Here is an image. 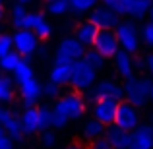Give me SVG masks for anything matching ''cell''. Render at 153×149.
<instances>
[{"label":"cell","mask_w":153,"mask_h":149,"mask_svg":"<svg viewBox=\"0 0 153 149\" xmlns=\"http://www.w3.org/2000/svg\"><path fill=\"white\" fill-rule=\"evenodd\" d=\"M153 82L149 78H138V76H132L130 79H124L122 83V93L126 103L134 105L136 108H142L149 103V91H151Z\"/></svg>","instance_id":"cell-1"},{"label":"cell","mask_w":153,"mask_h":149,"mask_svg":"<svg viewBox=\"0 0 153 149\" xmlns=\"http://www.w3.org/2000/svg\"><path fill=\"white\" fill-rule=\"evenodd\" d=\"M97 83V72L89 66L83 58L72 62V70H70V82L68 85H72V89L78 91H87Z\"/></svg>","instance_id":"cell-2"},{"label":"cell","mask_w":153,"mask_h":149,"mask_svg":"<svg viewBox=\"0 0 153 149\" xmlns=\"http://www.w3.org/2000/svg\"><path fill=\"white\" fill-rule=\"evenodd\" d=\"M101 4L111 8L120 18L122 16H130L134 19H143L153 2L151 0H101Z\"/></svg>","instance_id":"cell-3"},{"label":"cell","mask_w":153,"mask_h":149,"mask_svg":"<svg viewBox=\"0 0 153 149\" xmlns=\"http://www.w3.org/2000/svg\"><path fill=\"white\" fill-rule=\"evenodd\" d=\"M85 108H87V105H85L83 95L76 93V91H70V93L60 95V99L56 101L52 110H56L58 114L66 116L68 120H79L85 114Z\"/></svg>","instance_id":"cell-4"},{"label":"cell","mask_w":153,"mask_h":149,"mask_svg":"<svg viewBox=\"0 0 153 149\" xmlns=\"http://www.w3.org/2000/svg\"><path fill=\"white\" fill-rule=\"evenodd\" d=\"M85 103H95L99 99H114V101H122L124 99V93H122V83H118L116 79L112 78H105V79H99L91 89L85 91Z\"/></svg>","instance_id":"cell-5"},{"label":"cell","mask_w":153,"mask_h":149,"mask_svg":"<svg viewBox=\"0 0 153 149\" xmlns=\"http://www.w3.org/2000/svg\"><path fill=\"white\" fill-rule=\"evenodd\" d=\"M116 39H118L120 49L128 54H134L140 50L142 39H140V29L134 21H120V25L114 29Z\"/></svg>","instance_id":"cell-6"},{"label":"cell","mask_w":153,"mask_h":149,"mask_svg":"<svg viewBox=\"0 0 153 149\" xmlns=\"http://www.w3.org/2000/svg\"><path fill=\"white\" fill-rule=\"evenodd\" d=\"M114 124L116 128L124 132H134L136 128L142 124V114H140V108H136L134 105L126 103V101H120L118 107H116V114H114Z\"/></svg>","instance_id":"cell-7"},{"label":"cell","mask_w":153,"mask_h":149,"mask_svg":"<svg viewBox=\"0 0 153 149\" xmlns=\"http://www.w3.org/2000/svg\"><path fill=\"white\" fill-rule=\"evenodd\" d=\"M91 49H95L105 60L112 58V56L120 50L116 33L112 29H99L97 31V37H95V41H93V45H91Z\"/></svg>","instance_id":"cell-8"},{"label":"cell","mask_w":153,"mask_h":149,"mask_svg":"<svg viewBox=\"0 0 153 149\" xmlns=\"http://www.w3.org/2000/svg\"><path fill=\"white\" fill-rule=\"evenodd\" d=\"M89 21L93 23L97 29H112L114 31L116 27L120 25V16L118 14H114V12L111 10V8H107V6H95L93 10H91V14H89Z\"/></svg>","instance_id":"cell-9"},{"label":"cell","mask_w":153,"mask_h":149,"mask_svg":"<svg viewBox=\"0 0 153 149\" xmlns=\"http://www.w3.org/2000/svg\"><path fill=\"white\" fill-rule=\"evenodd\" d=\"M116 107H118V101L114 99H99L93 103V107H91V118L97 120V122H101L105 128L112 126V122H114V114H116Z\"/></svg>","instance_id":"cell-10"},{"label":"cell","mask_w":153,"mask_h":149,"mask_svg":"<svg viewBox=\"0 0 153 149\" xmlns=\"http://www.w3.org/2000/svg\"><path fill=\"white\" fill-rule=\"evenodd\" d=\"M83 52H85V47H83L82 43H78L74 37H68V39H64V41H60L58 49H56L54 60L72 64V62H76V60L83 58Z\"/></svg>","instance_id":"cell-11"},{"label":"cell","mask_w":153,"mask_h":149,"mask_svg":"<svg viewBox=\"0 0 153 149\" xmlns=\"http://www.w3.org/2000/svg\"><path fill=\"white\" fill-rule=\"evenodd\" d=\"M12 43H14V50L18 52L19 56L29 58V56L37 50L39 39L35 37V33L29 31V29H18L14 33V37H12Z\"/></svg>","instance_id":"cell-12"},{"label":"cell","mask_w":153,"mask_h":149,"mask_svg":"<svg viewBox=\"0 0 153 149\" xmlns=\"http://www.w3.org/2000/svg\"><path fill=\"white\" fill-rule=\"evenodd\" d=\"M128 149H153V126L140 124L128 138Z\"/></svg>","instance_id":"cell-13"},{"label":"cell","mask_w":153,"mask_h":149,"mask_svg":"<svg viewBox=\"0 0 153 149\" xmlns=\"http://www.w3.org/2000/svg\"><path fill=\"white\" fill-rule=\"evenodd\" d=\"M0 126L4 128V132L8 134V138H10L12 142H19V139L23 138L19 118L10 110V108H2L0 107Z\"/></svg>","instance_id":"cell-14"},{"label":"cell","mask_w":153,"mask_h":149,"mask_svg":"<svg viewBox=\"0 0 153 149\" xmlns=\"http://www.w3.org/2000/svg\"><path fill=\"white\" fill-rule=\"evenodd\" d=\"M18 87H19V95H22V99H23V105H25V108L35 107V105H37V101L41 99V95H43L41 83H39L35 78L25 79V82L18 83Z\"/></svg>","instance_id":"cell-15"},{"label":"cell","mask_w":153,"mask_h":149,"mask_svg":"<svg viewBox=\"0 0 153 149\" xmlns=\"http://www.w3.org/2000/svg\"><path fill=\"white\" fill-rule=\"evenodd\" d=\"M132 58H134V56L128 54V52H124L122 49L112 56V60H114V68H116V74H118L122 79H130L132 76H134V62H132Z\"/></svg>","instance_id":"cell-16"},{"label":"cell","mask_w":153,"mask_h":149,"mask_svg":"<svg viewBox=\"0 0 153 149\" xmlns=\"http://www.w3.org/2000/svg\"><path fill=\"white\" fill-rule=\"evenodd\" d=\"M97 27L93 25V23L89 21V19H85V21H82L78 27H76V35H74V39L78 43H82L85 49H91V45H93V41H95V37H97Z\"/></svg>","instance_id":"cell-17"},{"label":"cell","mask_w":153,"mask_h":149,"mask_svg":"<svg viewBox=\"0 0 153 149\" xmlns=\"http://www.w3.org/2000/svg\"><path fill=\"white\" fill-rule=\"evenodd\" d=\"M105 138H107L108 145L112 149H128V138H130V134L120 130V128H116L114 124L105 130Z\"/></svg>","instance_id":"cell-18"},{"label":"cell","mask_w":153,"mask_h":149,"mask_svg":"<svg viewBox=\"0 0 153 149\" xmlns=\"http://www.w3.org/2000/svg\"><path fill=\"white\" fill-rule=\"evenodd\" d=\"M19 124H22V132L23 136H29L39 132V114H37V107H29L22 112L19 116Z\"/></svg>","instance_id":"cell-19"},{"label":"cell","mask_w":153,"mask_h":149,"mask_svg":"<svg viewBox=\"0 0 153 149\" xmlns=\"http://www.w3.org/2000/svg\"><path fill=\"white\" fill-rule=\"evenodd\" d=\"M70 70H72V64L54 60L52 70H51V82L56 83V85H64V83H68V82H70Z\"/></svg>","instance_id":"cell-20"},{"label":"cell","mask_w":153,"mask_h":149,"mask_svg":"<svg viewBox=\"0 0 153 149\" xmlns=\"http://www.w3.org/2000/svg\"><path fill=\"white\" fill-rule=\"evenodd\" d=\"M105 130H107V128H105L101 122H97V120L89 118V120H85V122H83L82 134H83V138H85L87 142L91 143V142H95V139L103 138V136H105Z\"/></svg>","instance_id":"cell-21"},{"label":"cell","mask_w":153,"mask_h":149,"mask_svg":"<svg viewBox=\"0 0 153 149\" xmlns=\"http://www.w3.org/2000/svg\"><path fill=\"white\" fill-rule=\"evenodd\" d=\"M83 60H85L87 64H89L91 68H93L95 72H99V70H103L105 68V64H107V60L103 58L101 54H99L95 49H85V52H83Z\"/></svg>","instance_id":"cell-22"},{"label":"cell","mask_w":153,"mask_h":149,"mask_svg":"<svg viewBox=\"0 0 153 149\" xmlns=\"http://www.w3.org/2000/svg\"><path fill=\"white\" fill-rule=\"evenodd\" d=\"M14 97V83L8 76H0V103H10Z\"/></svg>","instance_id":"cell-23"},{"label":"cell","mask_w":153,"mask_h":149,"mask_svg":"<svg viewBox=\"0 0 153 149\" xmlns=\"http://www.w3.org/2000/svg\"><path fill=\"white\" fill-rule=\"evenodd\" d=\"M19 62H22V56L16 50H12V52H8V54H4L2 58H0V68H2L4 72H14Z\"/></svg>","instance_id":"cell-24"},{"label":"cell","mask_w":153,"mask_h":149,"mask_svg":"<svg viewBox=\"0 0 153 149\" xmlns=\"http://www.w3.org/2000/svg\"><path fill=\"white\" fill-rule=\"evenodd\" d=\"M97 6V0H68V8L76 14H85Z\"/></svg>","instance_id":"cell-25"},{"label":"cell","mask_w":153,"mask_h":149,"mask_svg":"<svg viewBox=\"0 0 153 149\" xmlns=\"http://www.w3.org/2000/svg\"><path fill=\"white\" fill-rule=\"evenodd\" d=\"M31 78H35V76H33V70H31L29 62L22 60V62L18 64V68L14 70V79H16V83H22V82L31 79Z\"/></svg>","instance_id":"cell-26"},{"label":"cell","mask_w":153,"mask_h":149,"mask_svg":"<svg viewBox=\"0 0 153 149\" xmlns=\"http://www.w3.org/2000/svg\"><path fill=\"white\" fill-rule=\"evenodd\" d=\"M31 31L35 33V37H37V39H47V37H51V31H52L51 21L45 18V16H41V18H39V21L35 23V27H33Z\"/></svg>","instance_id":"cell-27"},{"label":"cell","mask_w":153,"mask_h":149,"mask_svg":"<svg viewBox=\"0 0 153 149\" xmlns=\"http://www.w3.org/2000/svg\"><path fill=\"white\" fill-rule=\"evenodd\" d=\"M37 114H39V130L47 132L51 128L52 108H49V107H37Z\"/></svg>","instance_id":"cell-28"},{"label":"cell","mask_w":153,"mask_h":149,"mask_svg":"<svg viewBox=\"0 0 153 149\" xmlns=\"http://www.w3.org/2000/svg\"><path fill=\"white\" fill-rule=\"evenodd\" d=\"M68 10H70L68 0H51V2H47V12L51 16H64Z\"/></svg>","instance_id":"cell-29"},{"label":"cell","mask_w":153,"mask_h":149,"mask_svg":"<svg viewBox=\"0 0 153 149\" xmlns=\"http://www.w3.org/2000/svg\"><path fill=\"white\" fill-rule=\"evenodd\" d=\"M27 16V10L23 4H16L12 8V23H14L18 29H22V23H23V18Z\"/></svg>","instance_id":"cell-30"},{"label":"cell","mask_w":153,"mask_h":149,"mask_svg":"<svg viewBox=\"0 0 153 149\" xmlns=\"http://www.w3.org/2000/svg\"><path fill=\"white\" fill-rule=\"evenodd\" d=\"M140 39H142L143 45L147 47H153V23L151 21H146L140 29Z\"/></svg>","instance_id":"cell-31"},{"label":"cell","mask_w":153,"mask_h":149,"mask_svg":"<svg viewBox=\"0 0 153 149\" xmlns=\"http://www.w3.org/2000/svg\"><path fill=\"white\" fill-rule=\"evenodd\" d=\"M41 12H27V16L23 18V23H22V29H33L35 27V23L39 21V18H41Z\"/></svg>","instance_id":"cell-32"},{"label":"cell","mask_w":153,"mask_h":149,"mask_svg":"<svg viewBox=\"0 0 153 149\" xmlns=\"http://www.w3.org/2000/svg\"><path fill=\"white\" fill-rule=\"evenodd\" d=\"M68 122H70V120H68L66 116H62V114H58L56 110H52L51 128H56V130H62V128H66V126H68Z\"/></svg>","instance_id":"cell-33"},{"label":"cell","mask_w":153,"mask_h":149,"mask_svg":"<svg viewBox=\"0 0 153 149\" xmlns=\"http://www.w3.org/2000/svg\"><path fill=\"white\" fill-rule=\"evenodd\" d=\"M14 49V43H12V37L10 35H0V58L8 52H12Z\"/></svg>","instance_id":"cell-34"},{"label":"cell","mask_w":153,"mask_h":149,"mask_svg":"<svg viewBox=\"0 0 153 149\" xmlns=\"http://www.w3.org/2000/svg\"><path fill=\"white\" fill-rule=\"evenodd\" d=\"M41 91H43V95L45 97H60V85H56V83H52V82H49V83H45V87H41Z\"/></svg>","instance_id":"cell-35"},{"label":"cell","mask_w":153,"mask_h":149,"mask_svg":"<svg viewBox=\"0 0 153 149\" xmlns=\"http://www.w3.org/2000/svg\"><path fill=\"white\" fill-rule=\"evenodd\" d=\"M41 142H43V145H47V147H52V145L56 143V134H54V132H51V130L43 132V136H41Z\"/></svg>","instance_id":"cell-36"},{"label":"cell","mask_w":153,"mask_h":149,"mask_svg":"<svg viewBox=\"0 0 153 149\" xmlns=\"http://www.w3.org/2000/svg\"><path fill=\"white\" fill-rule=\"evenodd\" d=\"M12 145H14V142L8 138V134L4 132V128L0 126V149H12Z\"/></svg>","instance_id":"cell-37"},{"label":"cell","mask_w":153,"mask_h":149,"mask_svg":"<svg viewBox=\"0 0 153 149\" xmlns=\"http://www.w3.org/2000/svg\"><path fill=\"white\" fill-rule=\"evenodd\" d=\"M89 149H112L111 145H108V142H107V138H99V139H95V142H91V145Z\"/></svg>","instance_id":"cell-38"},{"label":"cell","mask_w":153,"mask_h":149,"mask_svg":"<svg viewBox=\"0 0 153 149\" xmlns=\"http://www.w3.org/2000/svg\"><path fill=\"white\" fill-rule=\"evenodd\" d=\"M132 62H134V70H146V58L136 56V58H132Z\"/></svg>","instance_id":"cell-39"},{"label":"cell","mask_w":153,"mask_h":149,"mask_svg":"<svg viewBox=\"0 0 153 149\" xmlns=\"http://www.w3.org/2000/svg\"><path fill=\"white\" fill-rule=\"evenodd\" d=\"M146 70L149 72L151 79H153V54H147L146 56Z\"/></svg>","instance_id":"cell-40"},{"label":"cell","mask_w":153,"mask_h":149,"mask_svg":"<svg viewBox=\"0 0 153 149\" xmlns=\"http://www.w3.org/2000/svg\"><path fill=\"white\" fill-rule=\"evenodd\" d=\"M147 16H149V21L153 23V4H151V8H149V12H147Z\"/></svg>","instance_id":"cell-41"},{"label":"cell","mask_w":153,"mask_h":149,"mask_svg":"<svg viewBox=\"0 0 153 149\" xmlns=\"http://www.w3.org/2000/svg\"><path fill=\"white\" fill-rule=\"evenodd\" d=\"M64 149H83L82 145H76V143H74V145H68V147H64Z\"/></svg>","instance_id":"cell-42"},{"label":"cell","mask_w":153,"mask_h":149,"mask_svg":"<svg viewBox=\"0 0 153 149\" xmlns=\"http://www.w3.org/2000/svg\"><path fill=\"white\" fill-rule=\"evenodd\" d=\"M149 103H153V85H151V91H149Z\"/></svg>","instance_id":"cell-43"},{"label":"cell","mask_w":153,"mask_h":149,"mask_svg":"<svg viewBox=\"0 0 153 149\" xmlns=\"http://www.w3.org/2000/svg\"><path fill=\"white\" fill-rule=\"evenodd\" d=\"M27 2H33V0H19V4H27Z\"/></svg>","instance_id":"cell-44"},{"label":"cell","mask_w":153,"mask_h":149,"mask_svg":"<svg viewBox=\"0 0 153 149\" xmlns=\"http://www.w3.org/2000/svg\"><path fill=\"white\" fill-rule=\"evenodd\" d=\"M0 18H2V0H0Z\"/></svg>","instance_id":"cell-45"},{"label":"cell","mask_w":153,"mask_h":149,"mask_svg":"<svg viewBox=\"0 0 153 149\" xmlns=\"http://www.w3.org/2000/svg\"><path fill=\"white\" fill-rule=\"evenodd\" d=\"M47 2H51V0H47Z\"/></svg>","instance_id":"cell-46"},{"label":"cell","mask_w":153,"mask_h":149,"mask_svg":"<svg viewBox=\"0 0 153 149\" xmlns=\"http://www.w3.org/2000/svg\"><path fill=\"white\" fill-rule=\"evenodd\" d=\"M151 2H153V0H151Z\"/></svg>","instance_id":"cell-47"}]
</instances>
